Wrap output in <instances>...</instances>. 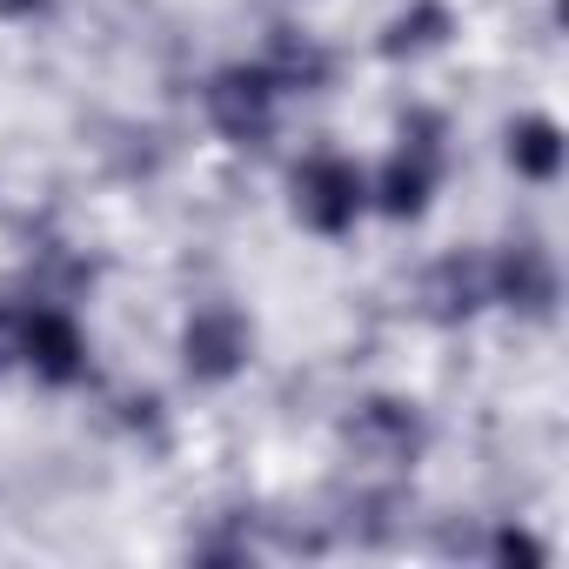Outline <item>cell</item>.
<instances>
[{
	"mask_svg": "<svg viewBox=\"0 0 569 569\" xmlns=\"http://www.w3.org/2000/svg\"><path fill=\"white\" fill-rule=\"evenodd\" d=\"M449 114L442 108H409L396 121V141L382 154V168H369V214L382 221H422L449 181Z\"/></svg>",
	"mask_w": 569,
	"mask_h": 569,
	"instance_id": "6da1fadb",
	"label": "cell"
},
{
	"mask_svg": "<svg viewBox=\"0 0 569 569\" xmlns=\"http://www.w3.org/2000/svg\"><path fill=\"white\" fill-rule=\"evenodd\" d=\"M14 376H28L48 396H68L94 376V336L68 296L48 289L14 296Z\"/></svg>",
	"mask_w": 569,
	"mask_h": 569,
	"instance_id": "7a4b0ae2",
	"label": "cell"
},
{
	"mask_svg": "<svg viewBox=\"0 0 569 569\" xmlns=\"http://www.w3.org/2000/svg\"><path fill=\"white\" fill-rule=\"evenodd\" d=\"M289 214L316 241H349L369 221V168L342 148H309L289 168Z\"/></svg>",
	"mask_w": 569,
	"mask_h": 569,
	"instance_id": "3957f363",
	"label": "cell"
},
{
	"mask_svg": "<svg viewBox=\"0 0 569 569\" xmlns=\"http://www.w3.org/2000/svg\"><path fill=\"white\" fill-rule=\"evenodd\" d=\"M281 114H289V94L274 88V74L248 54V61H228L201 81V121L214 128V141L228 148H268L281 134Z\"/></svg>",
	"mask_w": 569,
	"mask_h": 569,
	"instance_id": "277c9868",
	"label": "cell"
},
{
	"mask_svg": "<svg viewBox=\"0 0 569 569\" xmlns=\"http://www.w3.org/2000/svg\"><path fill=\"white\" fill-rule=\"evenodd\" d=\"M174 356H181V376H188L194 389H228V382H241L248 362H254V322H248V309H241V302H194V309L181 316Z\"/></svg>",
	"mask_w": 569,
	"mask_h": 569,
	"instance_id": "5b68a950",
	"label": "cell"
},
{
	"mask_svg": "<svg viewBox=\"0 0 569 569\" xmlns=\"http://www.w3.org/2000/svg\"><path fill=\"white\" fill-rule=\"evenodd\" d=\"M342 442H349L369 469H416L422 449H429L422 402H409V396H362V402H349V416H342Z\"/></svg>",
	"mask_w": 569,
	"mask_h": 569,
	"instance_id": "8992f818",
	"label": "cell"
},
{
	"mask_svg": "<svg viewBox=\"0 0 569 569\" xmlns=\"http://www.w3.org/2000/svg\"><path fill=\"white\" fill-rule=\"evenodd\" d=\"M489 261V309H509L522 322H549L556 302H562V274H556V254L542 241H502L482 254Z\"/></svg>",
	"mask_w": 569,
	"mask_h": 569,
	"instance_id": "52a82bcc",
	"label": "cell"
},
{
	"mask_svg": "<svg viewBox=\"0 0 569 569\" xmlns=\"http://www.w3.org/2000/svg\"><path fill=\"white\" fill-rule=\"evenodd\" d=\"M416 302H422V316L442 322V329L476 322V316L489 309V261H482V254H442V261H429L422 281H416Z\"/></svg>",
	"mask_w": 569,
	"mask_h": 569,
	"instance_id": "ba28073f",
	"label": "cell"
},
{
	"mask_svg": "<svg viewBox=\"0 0 569 569\" xmlns=\"http://www.w3.org/2000/svg\"><path fill=\"white\" fill-rule=\"evenodd\" d=\"M254 61L274 74V88L289 94V101L322 94V88L336 81V48H329V41H316L309 28H268V41L254 48Z\"/></svg>",
	"mask_w": 569,
	"mask_h": 569,
	"instance_id": "9c48e42d",
	"label": "cell"
},
{
	"mask_svg": "<svg viewBox=\"0 0 569 569\" xmlns=\"http://www.w3.org/2000/svg\"><path fill=\"white\" fill-rule=\"evenodd\" d=\"M502 161H509V174L516 181H529V188H549L556 174H562V121L556 114H516L509 128H502Z\"/></svg>",
	"mask_w": 569,
	"mask_h": 569,
	"instance_id": "30bf717a",
	"label": "cell"
},
{
	"mask_svg": "<svg viewBox=\"0 0 569 569\" xmlns=\"http://www.w3.org/2000/svg\"><path fill=\"white\" fill-rule=\"evenodd\" d=\"M456 41V8L449 0H409L402 14H389V28H382V61H429V54H442Z\"/></svg>",
	"mask_w": 569,
	"mask_h": 569,
	"instance_id": "8fae6325",
	"label": "cell"
},
{
	"mask_svg": "<svg viewBox=\"0 0 569 569\" xmlns=\"http://www.w3.org/2000/svg\"><path fill=\"white\" fill-rule=\"evenodd\" d=\"M489 556H496V562H542L549 549H542V542H529L522 529H496V542H489Z\"/></svg>",
	"mask_w": 569,
	"mask_h": 569,
	"instance_id": "7c38bea8",
	"label": "cell"
},
{
	"mask_svg": "<svg viewBox=\"0 0 569 569\" xmlns=\"http://www.w3.org/2000/svg\"><path fill=\"white\" fill-rule=\"evenodd\" d=\"M61 0H0V28H41Z\"/></svg>",
	"mask_w": 569,
	"mask_h": 569,
	"instance_id": "4fadbf2b",
	"label": "cell"
},
{
	"mask_svg": "<svg viewBox=\"0 0 569 569\" xmlns=\"http://www.w3.org/2000/svg\"><path fill=\"white\" fill-rule=\"evenodd\" d=\"M0 376H14V296H0Z\"/></svg>",
	"mask_w": 569,
	"mask_h": 569,
	"instance_id": "5bb4252c",
	"label": "cell"
}]
</instances>
